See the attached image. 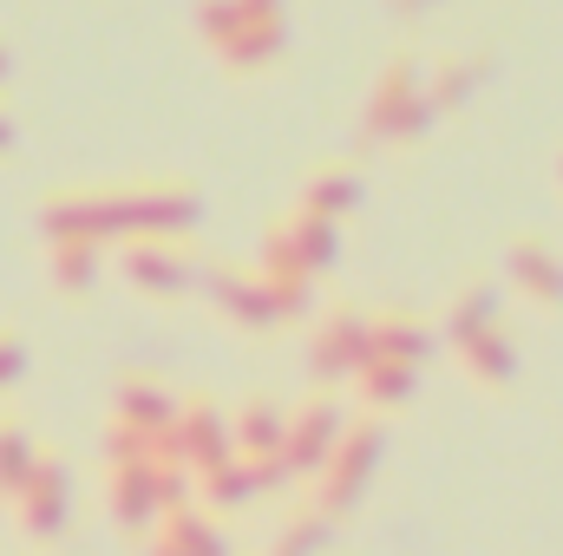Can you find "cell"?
I'll return each instance as SVG.
<instances>
[{
	"label": "cell",
	"mask_w": 563,
	"mask_h": 556,
	"mask_svg": "<svg viewBox=\"0 0 563 556\" xmlns=\"http://www.w3.org/2000/svg\"><path fill=\"white\" fill-rule=\"evenodd\" d=\"M46 236L53 243H106V236H125V243H184L197 223H203V197L177 177L164 184H119V190H66L40 210Z\"/></svg>",
	"instance_id": "cell-1"
},
{
	"label": "cell",
	"mask_w": 563,
	"mask_h": 556,
	"mask_svg": "<svg viewBox=\"0 0 563 556\" xmlns=\"http://www.w3.org/2000/svg\"><path fill=\"white\" fill-rule=\"evenodd\" d=\"M288 7L282 0H197V40L236 73H276L288 53Z\"/></svg>",
	"instance_id": "cell-2"
},
{
	"label": "cell",
	"mask_w": 563,
	"mask_h": 556,
	"mask_svg": "<svg viewBox=\"0 0 563 556\" xmlns=\"http://www.w3.org/2000/svg\"><path fill=\"white\" fill-rule=\"evenodd\" d=\"M203 294L236 334H282L295 321H314V288L308 281H269L256 263H210Z\"/></svg>",
	"instance_id": "cell-3"
},
{
	"label": "cell",
	"mask_w": 563,
	"mask_h": 556,
	"mask_svg": "<svg viewBox=\"0 0 563 556\" xmlns=\"http://www.w3.org/2000/svg\"><path fill=\"white\" fill-rule=\"evenodd\" d=\"M432 125H439V112H432V99H426V59L400 46V53L387 59V73L374 79L361 119H354V144H361V151H400V144L426 138Z\"/></svg>",
	"instance_id": "cell-4"
},
{
	"label": "cell",
	"mask_w": 563,
	"mask_h": 556,
	"mask_svg": "<svg viewBox=\"0 0 563 556\" xmlns=\"http://www.w3.org/2000/svg\"><path fill=\"white\" fill-rule=\"evenodd\" d=\"M380 458H387V419H347V432H341V445L328 452V465L314 471V485L301 491L328 524H341L347 511H361V498L374 491V471H380Z\"/></svg>",
	"instance_id": "cell-5"
},
{
	"label": "cell",
	"mask_w": 563,
	"mask_h": 556,
	"mask_svg": "<svg viewBox=\"0 0 563 556\" xmlns=\"http://www.w3.org/2000/svg\"><path fill=\"white\" fill-rule=\"evenodd\" d=\"M341 432H347V407H341V393L334 387H308L295 407H288V425H282V471H288V485H314V471L328 465V452L341 445Z\"/></svg>",
	"instance_id": "cell-6"
},
{
	"label": "cell",
	"mask_w": 563,
	"mask_h": 556,
	"mask_svg": "<svg viewBox=\"0 0 563 556\" xmlns=\"http://www.w3.org/2000/svg\"><path fill=\"white\" fill-rule=\"evenodd\" d=\"M367 314L374 308H361V301H334V308H321L308 321V374H314V387L341 393L361 374V360H367Z\"/></svg>",
	"instance_id": "cell-7"
},
{
	"label": "cell",
	"mask_w": 563,
	"mask_h": 556,
	"mask_svg": "<svg viewBox=\"0 0 563 556\" xmlns=\"http://www.w3.org/2000/svg\"><path fill=\"white\" fill-rule=\"evenodd\" d=\"M164 452H170V458H177L190 478H203V471L230 465V458H236L230 413H223L210 393H190V400H177V419H170V438H164Z\"/></svg>",
	"instance_id": "cell-8"
},
{
	"label": "cell",
	"mask_w": 563,
	"mask_h": 556,
	"mask_svg": "<svg viewBox=\"0 0 563 556\" xmlns=\"http://www.w3.org/2000/svg\"><path fill=\"white\" fill-rule=\"evenodd\" d=\"M498 281H505V294H518L544 314H563V256L551 236H531V230L511 236L498 256Z\"/></svg>",
	"instance_id": "cell-9"
},
{
	"label": "cell",
	"mask_w": 563,
	"mask_h": 556,
	"mask_svg": "<svg viewBox=\"0 0 563 556\" xmlns=\"http://www.w3.org/2000/svg\"><path fill=\"white\" fill-rule=\"evenodd\" d=\"M125 281L151 301H184L203 288V269L190 263L184 243H125Z\"/></svg>",
	"instance_id": "cell-10"
},
{
	"label": "cell",
	"mask_w": 563,
	"mask_h": 556,
	"mask_svg": "<svg viewBox=\"0 0 563 556\" xmlns=\"http://www.w3.org/2000/svg\"><path fill=\"white\" fill-rule=\"evenodd\" d=\"M432 327H439V341L459 354L465 341H478V334H498L505 327V281L492 276H472L452 288V301L432 314Z\"/></svg>",
	"instance_id": "cell-11"
},
{
	"label": "cell",
	"mask_w": 563,
	"mask_h": 556,
	"mask_svg": "<svg viewBox=\"0 0 563 556\" xmlns=\"http://www.w3.org/2000/svg\"><path fill=\"white\" fill-rule=\"evenodd\" d=\"M13 511H20V531H26V537H40V544L66 531V511H73V478H66V458H59V452H40V465H33V478L20 485Z\"/></svg>",
	"instance_id": "cell-12"
},
{
	"label": "cell",
	"mask_w": 563,
	"mask_h": 556,
	"mask_svg": "<svg viewBox=\"0 0 563 556\" xmlns=\"http://www.w3.org/2000/svg\"><path fill=\"white\" fill-rule=\"evenodd\" d=\"M439 347V327L432 314H413V308H374L367 314V360H400V367H420Z\"/></svg>",
	"instance_id": "cell-13"
},
{
	"label": "cell",
	"mask_w": 563,
	"mask_h": 556,
	"mask_svg": "<svg viewBox=\"0 0 563 556\" xmlns=\"http://www.w3.org/2000/svg\"><path fill=\"white\" fill-rule=\"evenodd\" d=\"M361 203H367V177H361V164H347V157L308 164V177H301V190H295V210L328 216V223H347Z\"/></svg>",
	"instance_id": "cell-14"
},
{
	"label": "cell",
	"mask_w": 563,
	"mask_h": 556,
	"mask_svg": "<svg viewBox=\"0 0 563 556\" xmlns=\"http://www.w3.org/2000/svg\"><path fill=\"white\" fill-rule=\"evenodd\" d=\"M282 485H288L282 465H243V458H230V465H217V471L197 478V504H203L210 518H230V511L269 498V491H282Z\"/></svg>",
	"instance_id": "cell-15"
},
{
	"label": "cell",
	"mask_w": 563,
	"mask_h": 556,
	"mask_svg": "<svg viewBox=\"0 0 563 556\" xmlns=\"http://www.w3.org/2000/svg\"><path fill=\"white\" fill-rule=\"evenodd\" d=\"M151 556H230V531L203 504H184L151 531Z\"/></svg>",
	"instance_id": "cell-16"
},
{
	"label": "cell",
	"mask_w": 563,
	"mask_h": 556,
	"mask_svg": "<svg viewBox=\"0 0 563 556\" xmlns=\"http://www.w3.org/2000/svg\"><path fill=\"white\" fill-rule=\"evenodd\" d=\"M361 413L367 419H394L400 407L420 400V367H400V360H361V374L347 380Z\"/></svg>",
	"instance_id": "cell-17"
},
{
	"label": "cell",
	"mask_w": 563,
	"mask_h": 556,
	"mask_svg": "<svg viewBox=\"0 0 563 556\" xmlns=\"http://www.w3.org/2000/svg\"><path fill=\"white\" fill-rule=\"evenodd\" d=\"M485 73H492V53H445V59H432V66H426V99H432V112L452 119L459 105H472L478 86H485Z\"/></svg>",
	"instance_id": "cell-18"
},
{
	"label": "cell",
	"mask_w": 563,
	"mask_h": 556,
	"mask_svg": "<svg viewBox=\"0 0 563 556\" xmlns=\"http://www.w3.org/2000/svg\"><path fill=\"white\" fill-rule=\"evenodd\" d=\"M459 367H465V380H472L478 393H511L518 374H525V354H518V341L498 327V334L465 341V347H459Z\"/></svg>",
	"instance_id": "cell-19"
},
{
	"label": "cell",
	"mask_w": 563,
	"mask_h": 556,
	"mask_svg": "<svg viewBox=\"0 0 563 556\" xmlns=\"http://www.w3.org/2000/svg\"><path fill=\"white\" fill-rule=\"evenodd\" d=\"M282 425H288V407H276V400L236 407V413H230L236 458H243V465H282Z\"/></svg>",
	"instance_id": "cell-20"
},
{
	"label": "cell",
	"mask_w": 563,
	"mask_h": 556,
	"mask_svg": "<svg viewBox=\"0 0 563 556\" xmlns=\"http://www.w3.org/2000/svg\"><path fill=\"white\" fill-rule=\"evenodd\" d=\"M170 419H177V400H170L157 380L132 374V380L119 387V413H112V425H125V432H139V438H170Z\"/></svg>",
	"instance_id": "cell-21"
},
{
	"label": "cell",
	"mask_w": 563,
	"mask_h": 556,
	"mask_svg": "<svg viewBox=\"0 0 563 556\" xmlns=\"http://www.w3.org/2000/svg\"><path fill=\"white\" fill-rule=\"evenodd\" d=\"M282 230H288V243H295V256H301L308 281H321L334 263H341V223L308 216V210H282Z\"/></svg>",
	"instance_id": "cell-22"
},
{
	"label": "cell",
	"mask_w": 563,
	"mask_h": 556,
	"mask_svg": "<svg viewBox=\"0 0 563 556\" xmlns=\"http://www.w3.org/2000/svg\"><path fill=\"white\" fill-rule=\"evenodd\" d=\"M328 544H334V524L301 498V504L276 524V537L263 544V556H328Z\"/></svg>",
	"instance_id": "cell-23"
},
{
	"label": "cell",
	"mask_w": 563,
	"mask_h": 556,
	"mask_svg": "<svg viewBox=\"0 0 563 556\" xmlns=\"http://www.w3.org/2000/svg\"><path fill=\"white\" fill-rule=\"evenodd\" d=\"M33 465H40V445H33V432H26L20 419L0 413V498H20V485L33 478Z\"/></svg>",
	"instance_id": "cell-24"
},
{
	"label": "cell",
	"mask_w": 563,
	"mask_h": 556,
	"mask_svg": "<svg viewBox=\"0 0 563 556\" xmlns=\"http://www.w3.org/2000/svg\"><path fill=\"white\" fill-rule=\"evenodd\" d=\"M53 269H59V288H66V294H92V281H99V249H92V243H53Z\"/></svg>",
	"instance_id": "cell-25"
},
{
	"label": "cell",
	"mask_w": 563,
	"mask_h": 556,
	"mask_svg": "<svg viewBox=\"0 0 563 556\" xmlns=\"http://www.w3.org/2000/svg\"><path fill=\"white\" fill-rule=\"evenodd\" d=\"M20 374H26V347H20V334L0 327V387H13Z\"/></svg>",
	"instance_id": "cell-26"
},
{
	"label": "cell",
	"mask_w": 563,
	"mask_h": 556,
	"mask_svg": "<svg viewBox=\"0 0 563 556\" xmlns=\"http://www.w3.org/2000/svg\"><path fill=\"white\" fill-rule=\"evenodd\" d=\"M400 20H420V13H432V7H445V0H387Z\"/></svg>",
	"instance_id": "cell-27"
},
{
	"label": "cell",
	"mask_w": 563,
	"mask_h": 556,
	"mask_svg": "<svg viewBox=\"0 0 563 556\" xmlns=\"http://www.w3.org/2000/svg\"><path fill=\"white\" fill-rule=\"evenodd\" d=\"M0 86H7V46H0Z\"/></svg>",
	"instance_id": "cell-28"
},
{
	"label": "cell",
	"mask_w": 563,
	"mask_h": 556,
	"mask_svg": "<svg viewBox=\"0 0 563 556\" xmlns=\"http://www.w3.org/2000/svg\"><path fill=\"white\" fill-rule=\"evenodd\" d=\"M7 138H13V132H7V119H0V151H7Z\"/></svg>",
	"instance_id": "cell-29"
},
{
	"label": "cell",
	"mask_w": 563,
	"mask_h": 556,
	"mask_svg": "<svg viewBox=\"0 0 563 556\" xmlns=\"http://www.w3.org/2000/svg\"><path fill=\"white\" fill-rule=\"evenodd\" d=\"M558 184H563V151H558Z\"/></svg>",
	"instance_id": "cell-30"
}]
</instances>
